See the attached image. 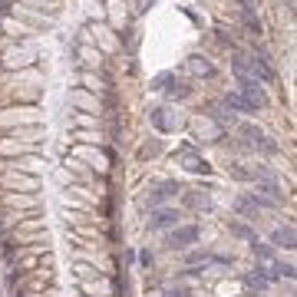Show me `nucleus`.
<instances>
[{
    "instance_id": "obj_1",
    "label": "nucleus",
    "mask_w": 297,
    "mask_h": 297,
    "mask_svg": "<svg viewBox=\"0 0 297 297\" xmlns=\"http://www.w3.org/2000/svg\"><path fill=\"white\" fill-rule=\"evenodd\" d=\"M198 238H201V231H198L195 225H175V228L165 234V244H168L172 251H185V248L198 244Z\"/></svg>"
},
{
    "instance_id": "obj_2",
    "label": "nucleus",
    "mask_w": 297,
    "mask_h": 297,
    "mask_svg": "<svg viewBox=\"0 0 297 297\" xmlns=\"http://www.w3.org/2000/svg\"><path fill=\"white\" fill-rule=\"evenodd\" d=\"M254 254H258V271H261L267 281H277V277H281V261L274 258V251L264 248V244H254Z\"/></svg>"
},
{
    "instance_id": "obj_3",
    "label": "nucleus",
    "mask_w": 297,
    "mask_h": 297,
    "mask_svg": "<svg viewBox=\"0 0 297 297\" xmlns=\"http://www.w3.org/2000/svg\"><path fill=\"white\" fill-rule=\"evenodd\" d=\"M241 102L248 106V112H254V109H261L264 102H267V96H264V89H261V83L258 79H241Z\"/></svg>"
},
{
    "instance_id": "obj_4",
    "label": "nucleus",
    "mask_w": 297,
    "mask_h": 297,
    "mask_svg": "<svg viewBox=\"0 0 297 297\" xmlns=\"http://www.w3.org/2000/svg\"><path fill=\"white\" fill-rule=\"evenodd\" d=\"M178 218H182V215H178L175 208H155V211H152V221H149V225H152L155 231H165V228H175Z\"/></svg>"
},
{
    "instance_id": "obj_5",
    "label": "nucleus",
    "mask_w": 297,
    "mask_h": 297,
    "mask_svg": "<svg viewBox=\"0 0 297 297\" xmlns=\"http://www.w3.org/2000/svg\"><path fill=\"white\" fill-rule=\"evenodd\" d=\"M294 225H281V228H274V234H271V244L274 248H287V251H294Z\"/></svg>"
},
{
    "instance_id": "obj_6",
    "label": "nucleus",
    "mask_w": 297,
    "mask_h": 297,
    "mask_svg": "<svg viewBox=\"0 0 297 297\" xmlns=\"http://www.w3.org/2000/svg\"><path fill=\"white\" fill-rule=\"evenodd\" d=\"M178 192H182V188H178L175 182H162V185H155V188H152L149 201H152V205H162V201H168V198H175Z\"/></svg>"
},
{
    "instance_id": "obj_7",
    "label": "nucleus",
    "mask_w": 297,
    "mask_h": 297,
    "mask_svg": "<svg viewBox=\"0 0 297 297\" xmlns=\"http://www.w3.org/2000/svg\"><path fill=\"white\" fill-rule=\"evenodd\" d=\"M251 66H254V79L261 76V83H271V79H274V69H271V66H267V56L264 53H258L251 60Z\"/></svg>"
},
{
    "instance_id": "obj_8",
    "label": "nucleus",
    "mask_w": 297,
    "mask_h": 297,
    "mask_svg": "<svg viewBox=\"0 0 297 297\" xmlns=\"http://www.w3.org/2000/svg\"><path fill=\"white\" fill-rule=\"evenodd\" d=\"M188 73H195V76H215V66L205 56H188Z\"/></svg>"
},
{
    "instance_id": "obj_9",
    "label": "nucleus",
    "mask_w": 297,
    "mask_h": 297,
    "mask_svg": "<svg viewBox=\"0 0 297 297\" xmlns=\"http://www.w3.org/2000/svg\"><path fill=\"white\" fill-rule=\"evenodd\" d=\"M182 159H185V168H188V172H198V175H205V172H208V162H205V159H198L195 152H185Z\"/></svg>"
},
{
    "instance_id": "obj_10",
    "label": "nucleus",
    "mask_w": 297,
    "mask_h": 297,
    "mask_svg": "<svg viewBox=\"0 0 297 297\" xmlns=\"http://www.w3.org/2000/svg\"><path fill=\"white\" fill-rule=\"evenodd\" d=\"M165 112H168V109H152L149 116H152V126H155V129H162V132H172V119H168Z\"/></svg>"
},
{
    "instance_id": "obj_11",
    "label": "nucleus",
    "mask_w": 297,
    "mask_h": 297,
    "mask_svg": "<svg viewBox=\"0 0 297 297\" xmlns=\"http://www.w3.org/2000/svg\"><path fill=\"white\" fill-rule=\"evenodd\" d=\"M244 284L251 287V291H267V284H271V281L258 271V274H244Z\"/></svg>"
},
{
    "instance_id": "obj_12",
    "label": "nucleus",
    "mask_w": 297,
    "mask_h": 297,
    "mask_svg": "<svg viewBox=\"0 0 297 297\" xmlns=\"http://www.w3.org/2000/svg\"><path fill=\"white\" fill-rule=\"evenodd\" d=\"M225 106H228V109H238V112H248V106L241 102L238 93H228V96H225Z\"/></svg>"
},
{
    "instance_id": "obj_13",
    "label": "nucleus",
    "mask_w": 297,
    "mask_h": 297,
    "mask_svg": "<svg viewBox=\"0 0 297 297\" xmlns=\"http://www.w3.org/2000/svg\"><path fill=\"white\" fill-rule=\"evenodd\" d=\"M188 93H192V89H188V86H182V83H175V86L168 89V96H172V99H185Z\"/></svg>"
},
{
    "instance_id": "obj_14",
    "label": "nucleus",
    "mask_w": 297,
    "mask_h": 297,
    "mask_svg": "<svg viewBox=\"0 0 297 297\" xmlns=\"http://www.w3.org/2000/svg\"><path fill=\"white\" fill-rule=\"evenodd\" d=\"M208 261V254H201V251H192L188 254V264H192V267H195V264H205Z\"/></svg>"
},
{
    "instance_id": "obj_15",
    "label": "nucleus",
    "mask_w": 297,
    "mask_h": 297,
    "mask_svg": "<svg viewBox=\"0 0 297 297\" xmlns=\"http://www.w3.org/2000/svg\"><path fill=\"white\" fill-rule=\"evenodd\" d=\"M159 152H162V142H149L142 149V155H159Z\"/></svg>"
},
{
    "instance_id": "obj_16",
    "label": "nucleus",
    "mask_w": 297,
    "mask_h": 297,
    "mask_svg": "<svg viewBox=\"0 0 297 297\" xmlns=\"http://www.w3.org/2000/svg\"><path fill=\"white\" fill-rule=\"evenodd\" d=\"M139 264L142 267H152V251H139Z\"/></svg>"
},
{
    "instance_id": "obj_17",
    "label": "nucleus",
    "mask_w": 297,
    "mask_h": 297,
    "mask_svg": "<svg viewBox=\"0 0 297 297\" xmlns=\"http://www.w3.org/2000/svg\"><path fill=\"white\" fill-rule=\"evenodd\" d=\"M165 297H188V287H172Z\"/></svg>"
},
{
    "instance_id": "obj_18",
    "label": "nucleus",
    "mask_w": 297,
    "mask_h": 297,
    "mask_svg": "<svg viewBox=\"0 0 297 297\" xmlns=\"http://www.w3.org/2000/svg\"><path fill=\"white\" fill-rule=\"evenodd\" d=\"M231 172H234V178H251V172H248V168H231Z\"/></svg>"
}]
</instances>
